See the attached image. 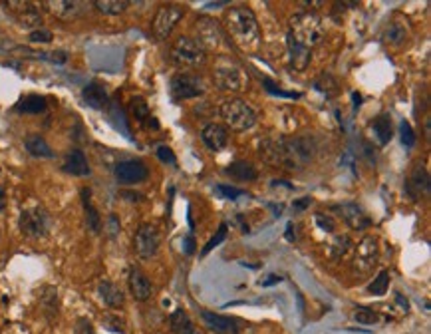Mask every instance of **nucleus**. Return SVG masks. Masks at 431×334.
I'll list each match as a JSON object with an SVG mask.
<instances>
[{
	"instance_id": "f257e3e1",
	"label": "nucleus",
	"mask_w": 431,
	"mask_h": 334,
	"mask_svg": "<svg viewBox=\"0 0 431 334\" xmlns=\"http://www.w3.org/2000/svg\"><path fill=\"white\" fill-rule=\"evenodd\" d=\"M318 146L314 137L310 135H298V137H279V139H267L260 146V158L270 163L272 167H283L288 172H300L308 167Z\"/></svg>"
},
{
	"instance_id": "f03ea898",
	"label": "nucleus",
	"mask_w": 431,
	"mask_h": 334,
	"mask_svg": "<svg viewBox=\"0 0 431 334\" xmlns=\"http://www.w3.org/2000/svg\"><path fill=\"white\" fill-rule=\"evenodd\" d=\"M225 26L230 38L243 48H253L258 44V22H256L255 13L246 6H233L225 14Z\"/></svg>"
},
{
	"instance_id": "7ed1b4c3",
	"label": "nucleus",
	"mask_w": 431,
	"mask_h": 334,
	"mask_svg": "<svg viewBox=\"0 0 431 334\" xmlns=\"http://www.w3.org/2000/svg\"><path fill=\"white\" fill-rule=\"evenodd\" d=\"M288 38L298 42L300 46L312 50L314 46H318L326 36L322 18L316 13H298L290 18V26H288Z\"/></svg>"
},
{
	"instance_id": "20e7f679",
	"label": "nucleus",
	"mask_w": 431,
	"mask_h": 334,
	"mask_svg": "<svg viewBox=\"0 0 431 334\" xmlns=\"http://www.w3.org/2000/svg\"><path fill=\"white\" fill-rule=\"evenodd\" d=\"M221 118L229 126L233 132H249L255 128L256 114L253 107L249 106L243 100H227L221 104L219 109Z\"/></svg>"
},
{
	"instance_id": "39448f33",
	"label": "nucleus",
	"mask_w": 431,
	"mask_h": 334,
	"mask_svg": "<svg viewBox=\"0 0 431 334\" xmlns=\"http://www.w3.org/2000/svg\"><path fill=\"white\" fill-rule=\"evenodd\" d=\"M213 78L219 90L223 92H241L249 80L244 78L243 68L229 58H219L213 70Z\"/></svg>"
},
{
	"instance_id": "423d86ee",
	"label": "nucleus",
	"mask_w": 431,
	"mask_h": 334,
	"mask_svg": "<svg viewBox=\"0 0 431 334\" xmlns=\"http://www.w3.org/2000/svg\"><path fill=\"white\" fill-rule=\"evenodd\" d=\"M18 225H20L22 235H26L30 239H42V237H46L50 233L52 219H50V213L44 207L36 205V207L24 209L20 213Z\"/></svg>"
},
{
	"instance_id": "0eeeda50",
	"label": "nucleus",
	"mask_w": 431,
	"mask_h": 334,
	"mask_svg": "<svg viewBox=\"0 0 431 334\" xmlns=\"http://www.w3.org/2000/svg\"><path fill=\"white\" fill-rule=\"evenodd\" d=\"M207 60V52L193 38L181 36L171 46V62L179 68H197Z\"/></svg>"
},
{
	"instance_id": "6e6552de",
	"label": "nucleus",
	"mask_w": 431,
	"mask_h": 334,
	"mask_svg": "<svg viewBox=\"0 0 431 334\" xmlns=\"http://www.w3.org/2000/svg\"><path fill=\"white\" fill-rule=\"evenodd\" d=\"M201 46L203 50H219L221 46H225V34L219 26V22L209 18V16H199L197 22H195V38Z\"/></svg>"
},
{
	"instance_id": "1a4fd4ad",
	"label": "nucleus",
	"mask_w": 431,
	"mask_h": 334,
	"mask_svg": "<svg viewBox=\"0 0 431 334\" xmlns=\"http://www.w3.org/2000/svg\"><path fill=\"white\" fill-rule=\"evenodd\" d=\"M205 82L197 74H189V72H179L171 78V94L175 100H193L205 94Z\"/></svg>"
},
{
	"instance_id": "9d476101",
	"label": "nucleus",
	"mask_w": 431,
	"mask_h": 334,
	"mask_svg": "<svg viewBox=\"0 0 431 334\" xmlns=\"http://www.w3.org/2000/svg\"><path fill=\"white\" fill-rule=\"evenodd\" d=\"M183 14H185V8L181 4H163L162 8L157 10V14H155V20H153V34H155V38L157 40L169 38L173 28L183 18Z\"/></svg>"
},
{
	"instance_id": "9b49d317",
	"label": "nucleus",
	"mask_w": 431,
	"mask_h": 334,
	"mask_svg": "<svg viewBox=\"0 0 431 334\" xmlns=\"http://www.w3.org/2000/svg\"><path fill=\"white\" fill-rule=\"evenodd\" d=\"M159 243H162L159 233H157V229L153 227L151 223H141V225L137 227V231H135L134 251L135 255H137L139 259H143V261L157 255Z\"/></svg>"
},
{
	"instance_id": "f8f14e48",
	"label": "nucleus",
	"mask_w": 431,
	"mask_h": 334,
	"mask_svg": "<svg viewBox=\"0 0 431 334\" xmlns=\"http://www.w3.org/2000/svg\"><path fill=\"white\" fill-rule=\"evenodd\" d=\"M113 175H116L118 183H122V185H135V183H141V181L148 179L149 169L143 161L123 160L120 163H116Z\"/></svg>"
},
{
	"instance_id": "ddd939ff",
	"label": "nucleus",
	"mask_w": 431,
	"mask_h": 334,
	"mask_svg": "<svg viewBox=\"0 0 431 334\" xmlns=\"http://www.w3.org/2000/svg\"><path fill=\"white\" fill-rule=\"evenodd\" d=\"M377 255H379V241L374 235H366L364 239L358 243L356 255H354V268L358 273H366L376 265Z\"/></svg>"
},
{
	"instance_id": "4468645a",
	"label": "nucleus",
	"mask_w": 431,
	"mask_h": 334,
	"mask_svg": "<svg viewBox=\"0 0 431 334\" xmlns=\"http://www.w3.org/2000/svg\"><path fill=\"white\" fill-rule=\"evenodd\" d=\"M405 193L409 195L412 201H419L421 197H430L431 193V177L430 172L425 169V165H416L414 172L407 177L405 183Z\"/></svg>"
},
{
	"instance_id": "2eb2a0df",
	"label": "nucleus",
	"mask_w": 431,
	"mask_h": 334,
	"mask_svg": "<svg viewBox=\"0 0 431 334\" xmlns=\"http://www.w3.org/2000/svg\"><path fill=\"white\" fill-rule=\"evenodd\" d=\"M127 284H130V293L134 296L135 301L139 303H146L151 298V293H153V287H151V281L148 279V275L141 271V268L134 267L130 271V277H127Z\"/></svg>"
},
{
	"instance_id": "dca6fc26",
	"label": "nucleus",
	"mask_w": 431,
	"mask_h": 334,
	"mask_svg": "<svg viewBox=\"0 0 431 334\" xmlns=\"http://www.w3.org/2000/svg\"><path fill=\"white\" fill-rule=\"evenodd\" d=\"M201 139L211 151H221L229 146V130L221 123H207L203 128Z\"/></svg>"
},
{
	"instance_id": "f3484780",
	"label": "nucleus",
	"mask_w": 431,
	"mask_h": 334,
	"mask_svg": "<svg viewBox=\"0 0 431 334\" xmlns=\"http://www.w3.org/2000/svg\"><path fill=\"white\" fill-rule=\"evenodd\" d=\"M336 211L342 215V219L348 223V227L358 229V231L372 227V219H370V217L366 215L364 209H362L360 205H356V203H344V205H338Z\"/></svg>"
},
{
	"instance_id": "a211bd4d",
	"label": "nucleus",
	"mask_w": 431,
	"mask_h": 334,
	"mask_svg": "<svg viewBox=\"0 0 431 334\" xmlns=\"http://www.w3.org/2000/svg\"><path fill=\"white\" fill-rule=\"evenodd\" d=\"M6 6H13L10 10L16 16V20L20 22V26L34 28V30L42 28V16L34 8V4H30V2H8Z\"/></svg>"
},
{
	"instance_id": "6ab92c4d",
	"label": "nucleus",
	"mask_w": 431,
	"mask_h": 334,
	"mask_svg": "<svg viewBox=\"0 0 431 334\" xmlns=\"http://www.w3.org/2000/svg\"><path fill=\"white\" fill-rule=\"evenodd\" d=\"M46 6L60 20L78 18L86 10V2H78V0H52V2H46Z\"/></svg>"
},
{
	"instance_id": "aec40b11",
	"label": "nucleus",
	"mask_w": 431,
	"mask_h": 334,
	"mask_svg": "<svg viewBox=\"0 0 431 334\" xmlns=\"http://www.w3.org/2000/svg\"><path fill=\"white\" fill-rule=\"evenodd\" d=\"M201 319H203V322H205L211 331H215V333H221V334L239 333L237 321H233V319H229V317L217 314V312H211V310H201Z\"/></svg>"
},
{
	"instance_id": "412c9836",
	"label": "nucleus",
	"mask_w": 431,
	"mask_h": 334,
	"mask_svg": "<svg viewBox=\"0 0 431 334\" xmlns=\"http://www.w3.org/2000/svg\"><path fill=\"white\" fill-rule=\"evenodd\" d=\"M81 100L86 102V106H90L92 109H104L109 102L108 90L102 84H97V82H90L81 90Z\"/></svg>"
},
{
	"instance_id": "4be33fe9",
	"label": "nucleus",
	"mask_w": 431,
	"mask_h": 334,
	"mask_svg": "<svg viewBox=\"0 0 431 334\" xmlns=\"http://www.w3.org/2000/svg\"><path fill=\"white\" fill-rule=\"evenodd\" d=\"M64 172L70 175H76V177H86V175L92 174L90 169V163H88V158L81 149H72L68 151L66 160H64Z\"/></svg>"
},
{
	"instance_id": "5701e85b",
	"label": "nucleus",
	"mask_w": 431,
	"mask_h": 334,
	"mask_svg": "<svg viewBox=\"0 0 431 334\" xmlns=\"http://www.w3.org/2000/svg\"><path fill=\"white\" fill-rule=\"evenodd\" d=\"M286 48H288V60L295 70L298 72H304L306 68L310 66V60H312V50L300 46L298 42H295L292 38L286 36Z\"/></svg>"
},
{
	"instance_id": "b1692460",
	"label": "nucleus",
	"mask_w": 431,
	"mask_h": 334,
	"mask_svg": "<svg viewBox=\"0 0 431 334\" xmlns=\"http://www.w3.org/2000/svg\"><path fill=\"white\" fill-rule=\"evenodd\" d=\"M81 203H84V213H86V225L94 235H100L102 233V217H100V211L92 203V191L90 189H81Z\"/></svg>"
},
{
	"instance_id": "393cba45",
	"label": "nucleus",
	"mask_w": 431,
	"mask_h": 334,
	"mask_svg": "<svg viewBox=\"0 0 431 334\" xmlns=\"http://www.w3.org/2000/svg\"><path fill=\"white\" fill-rule=\"evenodd\" d=\"M97 294H100V298H102V301H104L109 308L123 307L125 296H123L122 289H120L116 282L102 281L100 284H97Z\"/></svg>"
},
{
	"instance_id": "a878e982",
	"label": "nucleus",
	"mask_w": 431,
	"mask_h": 334,
	"mask_svg": "<svg viewBox=\"0 0 431 334\" xmlns=\"http://www.w3.org/2000/svg\"><path fill=\"white\" fill-rule=\"evenodd\" d=\"M225 175H229L237 181H255L258 174H256V167L251 163V161H233L230 165L225 167Z\"/></svg>"
},
{
	"instance_id": "bb28decb",
	"label": "nucleus",
	"mask_w": 431,
	"mask_h": 334,
	"mask_svg": "<svg viewBox=\"0 0 431 334\" xmlns=\"http://www.w3.org/2000/svg\"><path fill=\"white\" fill-rule=\"evenodd\" d=\"M372 132H374V137H376L379 146H388L391 142V137H393L390 114H382V116H377L376 120H374V123H372Z\"/></svg>"
},
{
	"instance_id": "cd10ccee",
	"label": "nucleus",
	"mask_w": 431,
	"mask_h": 334,
	"mask_svg": "<svg viewBox=\"0 0 431 334\" xmlns=\"http://www.w3.org/2000/svg\"><path fill=\"white\" fill-rule=\"evenodd\" d=\"M24 147H26V151L30 153V155H34V158H54V151H52V147L48 146V142L42 137V135H36V134H30L24 139Z\"/></svg>"
},
{
	"instance_id": "c85d7f7f",
	"label": "nucleus",
	"mask_w": 431,
	"mask_h": 334,
	"mask_svg": "<svg viewBox=\"0 0 431 334\" xmlns=\"http://www.w3.org/2000/svg\"><path fill=\"white\" fill-rule=\"evenodd\" d=\"M384 42L393 48H402L407 42V26L404 22H388V26L384 30Z\"/></svg>"
},
{
	"instance_id": "c756f323",
	"label": "nucleus",
	"mask_w": 431,
	"mask_h": 334,
	"mask_svg": "<svg viewBox=\"0 0 431 334\" xmlns=\"http://www.w3.org/2000/svg\"><path fill=\"white\" fill-rule=\"evenodd\" d=\"M169 324H171V331L175 334H199L193 321L189 319V314L183 308L173 310V314L169 317Z\"/></svg>"
},
{
	"instance_id": "7c9ffc66",
	"label": "nucleus",
	"mask_w": 431,
	"mask_h": 334,
	"mask_svg": "<svg viewBox=\"0 0 431 334\" xmlns=\"http://www.w3.org/2000/svg\"><path fill=\"white\" fill-rule=\"evenodd\" d=\"M130 109H132V114H134L135 120H139L141 123H146L148 128H153V130H157V128H159V123L155 121V118H151L148 102H146L143 98H132V102H130Z\"/></svg>"
},
{
	"instance_id": "2f4dec72",
	"label": "nucleus",
	"mask_w": 431,
	"mask_h": 334,
	"mask_svg": "<svg viewBox=\"0 0 431 334\" xmlns=\"http://www.w3.org/2000/svg\"><path fill=\"white\" fill-rule=\"evenodd\" d=\"M46 107H48V104H46V98H44V96L30 94L24 96V98L16 104V112H20V114H42V112H46Z\"/></svg>"
},
{
	"instance_id": "473e14b6",
	"label": "nucleus",
	"mask_w": 431,
	"mask_h": 334,
	"mask_svg": "<svg viewBox=\"0 0 431 334\" xmlns=\"http://www.w3.org/2000/svg\"><path fill=\"white\" fill-rule=\"evenodd\" d=\"M94 6L97 13L116 16V14H122L130 6V2H125V0H95Z\"/></svg>"
},
{
	"instance_id": "72a5a7b5",
	"label": "nucleus",
	"mask_w": 431,
	"mask_h": 334,
	"mask_svg": "<svg viewBox=\"0 0 431 334\" xmlns=\"http://www.w3.org/2000/svg\"><path fill=\"white\" fill-rule=\"evenodd\" d=\"M314 88L318 90V92H322V94H326L328 98H332V96L338 94V82L332 78V76H328V74H322L318 80L314 82Z\"/></svg>"
},
{
	"instance_id": "f704fd0d",
	"label": "nucleus",
	"mask_w": 431,
	"mask_h": 334,
	"mask_svg": "<svg viewBox=\"0 0 431 334\" xmlns=\"http://www.w3.org/2000/svg\"><path fill=\"white\" fill-rule=\"evenodd\" d=\"M350 247L352 241L348 235H338L336 239L330 243V253H332L334 259H340V257H344V255L350 251Z\"/></svg>"
},
{
	"instance_id": "c9c22d12",
	"label": "nucleus",
	"mask_w": 431,
	"mask_h": 334,
	"mask_svg": "<svg viewBox=\"0 0 431 334\" xmlns=\"http://www.w3.org/2000/svg\"><path fill=\"white\" fill-rule=\"evenodd\" d=\"M388 284H390V273L388 271H379V275L374 279V282H370L368 291L372 294H376V296H382L388 291Z\"/></svg>"
},
{
	"instance_id": "e433bc0d",
	"label": "nucleus",
	"mask_w": 431,
	"mask_h": 334,
	"mask_svg": "<svg viewBox=\"0 0 431 334\" xmlns=\"http://www.w3.org/2000/svg\"><path fill=\"white\" fill-rule=\"evenodd\" d=\"M217 193H219L223 199H229V201H237V199H241V197H249L244 189L233 188V185H227V183L217 185Z\"/></svg>"
},
{
	"instance_id": "4c0bfd02",
	"label": "nucleus",
	"mask_w": 431,
	"mask_h": 334,
	"mask_svg": "<svg viewBox=\"0 0 431 334\" xmlns=\"http://www.w3.org/2000/svg\"><path fill=\"white\" fill-rule=\"evenodd\" d=\"M227 231H229V225H227V223H221V227H219V231H217L215 237H211V239H209V243L205 245V249H203V253H201L203 257L211 253V251H213L215 247H219V245H221L223 241L227 239Z\"/></svg>"
},
{
	"instance_id": "58836bf2",
	"label": "nucleus",
	"mask_w": 431,
	"mask_h": 334,
	"mask_svg": "<svg viewBox=\"0 0 431 334\" xmlns=\"http://www.w3.org/2000/svg\"><path fill=\"white\" fill-rule=\"evenodd\" d=\"M400 139H402V144H404L405 147L416 146V132H414V128H412L409 121H400Z\"/></svg>"
},
{
	"instance_id": "ea45409f",
	"label": "nucleus",
	"mask_w": 431,
	"mask_h": 334,
	"mask_svg": "<svg viewBox=\"0 0 431 334\" xmlns=\"http://www.w3.org/2000/svg\"><path fill=\"white\" fill-rule=\"evenodd\" d=\"M354 321H358L360 324H376V322L379 321V317H377V312H374L372 308H356Z\"/></svg>"
},
{
	"instance_id": "a19ab883",
	"label": "nucleus",
	"mask_w": 431,
	"mask_h": 334,
	"mask_svg": "<svg viewBox=\"0 0 431 334\" xmlns=\"http://www.w3.org/2000/svg\"><path fill=\"white\" fill-rule=\"evenodd\" d=\"M104 326L108 328V331H111V333H118V334H123L125 333V322L120 319V317H116V314H108L106 319H104Z\"/></svg>"
},
{
	"instance_id": "79ce46f5",
	"label": "nucleus",
	"mask_w": 431,
	"mask_h": 334,
	"mask_svg": "<svg viewBox=\"0 0 431 334\" xmlns=\"http://www.w3.org/2000/svg\"><path fill=\"white\" fill-rule=\"evenodd\" d=\"M106 231H108L109 239H116L122 231V225H120V219L116 215H108V221H106Z\"/></svg>"
},
{
	"instance_id": "37998d69",
	"label": "nucleus",
	"mask_w": 431,
	"mask_h": 334,
	"mask_svg": "<svg viewBox=\"0 0 431 334\" xmlns=\"http://www.w3.org/2000/svg\"><path fill=\"white\" fill-rule=\"evenodd\" d=\"M262 84L267 86V92H270V94L274 96H281V98H298L300 94H297V92H284V90H281L274 82L270 80V78H265L262 80Z\"/></svg>"
},
{
	"instance_id": "c03bdc74",
	"label": "nucleus",
	"mask_w": 431,
	"mask_h": 334,
	"mask_svg": "<svg viewBox=\"0 0 431 334\" xmlns=\"http://www.w3.org/2000/svg\"><path fill=\"white\" fill-rule=\"evenodd\" d=\"M155 153H157V158H159L163 163H167V165H177V158H175V153L171 151V147L159 146Z\"/></svg>"
},
{
	"instance_id": "a18cd8bd",
	"label": "nucleus",
	"mask_w": 431,
	"mask_h": 334,
	"mask_svg": "<svg viewBox=\"0 0 431 334\" xmlns=\"http://www.w3.org/2000/svg\"><path fill=\"white\" fill-rule=\"evenodd\" d=\"M30 40L32 42H40V44H46V42L52 40V32L46 30V28H38V30H32L30 32Z\"/></svg>"
},
{
	"instance_id": "49530a36",
	"label": "nucleus",
	"mask_w": 431,
	"mask_h": 334,
	"mask_svg": "<svg viewBox=\"0 0 431 334\" xmlns=\"http://www.w3.org/2000/svg\"><path fill=\"white\" fill-rule=\"evenodd\" d=\"M316 223H318V227L322 229V231H326V233H332L334 229H336V223H334V219L332 217H324L322 213L316 215Z\"/></svg>"
},
{
	"instance_id": "de8ad7c7",
	"label": "nucleus",
	"mask_w": 431,
	"mask_h": 334,
	"mask_svg": "<svg viewBox=\"0 0 431 334\" xmlns=\"http://www.w3.org/2000/svg\"><path fill=\"white\" fill-rule=\"evenodd\" d=\"M74 334H95V333L92 322L88 321V319H78L76 328H74Z\"/></svg>"
},
{
	"instance_id": "09e8293b",
	"label": "nucleus",
	"mask_w": 431,
	"mask_h": 334,
	"mask_svg": "<svg viewBox=\"0 0 431 334\" xmlns=\"http://www.w3.org/2000/svg\"><path fill=\"white\" fill-rule=\"evenodd\" d=\"M183 253H185V255L195 253V239H193V235H187V237H183Z\"/></svg>"
},
{
	"instance_id": "8fccbe9b",
	"label": "nucleus",
	"mask_w": 431,
	"mask_h": 334,
	"mask_svg": "<svg viewBox=\"0 0 431 334\" xmlns=\"http://www.w3.org/2000/svg\"><path fill=\"white\" fill-rule=\"evenodd\" d=\"M281 281H283V279H281L279 275H269L265 281H260L258 284H260V287H270V284H276V282H281Z\"/></svg>"
},
{
	"instance_id": "3c124183",
	"label": "nucleus",
	"mask_w": 431,
	"mask_h": 334,
	"mask_svg": "<svg viewBox=\"0 0 431 334\" xmlns=\"http://www.w3.org/2000/svg\"><path fill=\"white\" fill-rule=\"evenodd\" d=\"M310 203H312V197H302V201L295 203V209H304V207H308Z\"/></svg>"
},
{
	"instance_id": "603ef678",
	"label": "nucleus",
	"mask_w": 431,
	"mask_h": 334,
	"mask_svg": "<svg viewBox=\"0 0 431 334\" xmlns=\"http://www.w3.org/2000/svg\"><path fill=\"white\" fill-rule=\"evenodd\" d=\"M6 207V193H4V188L0 185V211Z\"/></svg>"
}]
</instances>
